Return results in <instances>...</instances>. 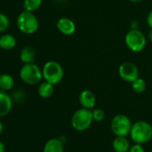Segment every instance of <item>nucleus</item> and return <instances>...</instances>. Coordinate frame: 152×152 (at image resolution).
Masks as SVG:
<instances>
[{"instance_id":"f257e3e1","label":"nucleus","mask_w":152,"mask_h":152,"mask_svg":"<svg viewBox=\"0 0 152 152\" xmlns=\"http://www.w3.org/2000/svg\"><path fill=\"white\" fill-rule=\"evenodd\" d=\"M130 137L134 143L145 144L152 139V125L146 121H137L132 124Z\"/></svg>"},{"instance_id":"f03ea898","label":"nucleus","mask_w":152,"mask_h":152,"mask_svg":"<svg viewBox=\"0 0 152 152\" xmlns=\"http://www.w3.org/2000/svg\"><path fill=\"white\" fill-rule=\"evenodd\" d=\"M20 78L28 85H36L43 79L42 69H40L35 63L23 64L20 69Z\"/></svg>"},{"instance_id":"7ed1b4c3","label":"nucleus","mask_w":152,"mask_h":152,"mask_svg":"<svg viewBox=\"0 0 152 152\" xmlns=\"http://www.w3.org/2000/svg\"><path fill=\"white\" fill-rule=\"evenodd\" d=\"M16 25L19 31L26 35L35 33L39 29V20L32 12L23 11L16 19Z\"/></svg>"},{"instance_id":"20e7f679","label":"nucleus","mask_w":152,"mask_h":152,"mask_svg":"<svg viewBox=\"0 0 152 152\" xmlns=\"http://www.w3.org/2000/svg\"><path fill=\"white\" fill-rule=\"evenodd\" d=\"M93 122L92 117V111L88 108H79L76 110L72 118H71V124L72 127L77 132H83L90 128Z\"/></svg>"},{"instance_id":"39448f33","label":"nucleus","mask_w":152,"mask_h":152,"mask_svg":"<svg viewBox=\"0 0 152 152\" xmlns=\"http://www.w3.org/2000/svg\"><path fill=\"white\" fill-rule=\"evenodd\" d=\"M43 79L53 85L58 84L64 78V69L56 61H48L42 67Z\"/></svg>"},{"instance_id":"423d86ee","label":"nucleus","mask_w":152,"mask_h":152,"mask_svg":"<svg viewBox=\"0 0 152 152\" xmlns=\"http://www.w3.org/2000/svg\"><path fill=\"white\" fill-rule=\"evenodd\" d=\"M125 44L127 48L134 52H141L147 44V37L139 29H131L125 35L124 38Z\"/></svg>"},{"instance_id":"0eeeda50","label":"nucleus","mask_w":152,"mask_h":152,"mask_svg":"<svg viewBox=\"0 0 152 152\" xmlns=\"http://www.w3.org/2000/svg\"><path fill=\"white\" fill-rule=\"evenodd\" d=\"M132 125V124L130 118L123 114H118L115 115L110 123L112 132L115 136H122V137H126L127 135L130 134Z\"/></svg>"},{"instance_id":"6e6552de","label":"nucleus","mask_w":152,"mask_h":152,"mask_svg":"<svg viewBox=\"0 0 152 152\" xmlns=\"http://www.w3.org/2000/svg\"><path fill=\"white\" fill-rule=\"evenodd\" d=\"M118 73L123 81L130 83L139 78V69L137 65L132 62H124L121 64L118 68Z\"/></svg>"},{"instance_id":"1a4fd4ad","label":"nucleus","mask_w":152,"mask_h":152,"mask_svg":"<svg viewBox=\"0 0 152 152\" xmlns=\"http://www.w3.org/2000/svg\"><path fill=\"white\" fill-rule=\"evenodd\" d=\"M56 25L57 30L65 36L72 35L76 31V25L74 22L70 18H66V17L59 18Z\"/></svg>"},{"instance_id":"9d476101","label":"nucleus","mask_w":152,"mask_h":152,"mask_svg":"<svg viewBox=\"0 0 152 152\" xmlns=\"http://www.w3.org/2000/svg\"><path fill=\"white\" fill-rule=\"evenodd\" d=\"M13 102V98L7 91H0V117H4L11 112Z\"/></svg>"},{"instance_id":"9b49d317","label":"nucleus","mask_w":152,"mask_h":152,"mask_svg":"<svg viewBox=\"0 0 152 152\" xmlns=\"http://www.w3.org/2000/svg\"><path fill=\"white\" fill-rule=\"evenodd\" d=\"M79 102L82 107L92 110L96 105L95 94L90 90H84L79 95Z\"/></svg>"},{"instance_id":"f8f14e48","label":"nucleus","mask_w":152,"mask_h":152,"mask_svg":"<svg viewBox=\"0 0 152 152\" xmlns=\"http://www.w3.org/2000/svg\"><path fill=\"white\" fill-rule=\"evenodd\" d=\"M64 142L60 138L49 139L44 145L43 152H64Z\"/></svg>"},{"instance_id":"ddd939ff","label":"nucleus","mask_w":152,"mask_h":152,"mask_svg":"<svg viewBox=\"0 0 152 152\" xmlns=\"http://www.w3.org/2000/svg\"><path fill=\"white\" fill-rule=\"evenodd\" d=\"M19 57L23 64H31L35 62L36 52L32 47L25 46L23 47L19 54Z\"/></svg>"},{"instance_id":"4468645a","label":"nucleus","mask_w":152,"mask_h":152,"mask_svg":"<svg viewBox=\"0 0 152 152\" xmlns=\"http://www.w3.org/2000/svg\"><path fill=\"white\" fill-rule=\"evenodd\" d=\"M112 148L115 152H128L131 147L126 137L116 136L112 142Z\"/></svg>"},{"instance_id":"2eb2a0df","label":"nucleus","mask_w":152,"mask_h":152,"mask_svg":"<svg viewBox=\"0 0 152 152\" xmlns=\"http://www.w3.org/2000/svg\"><path fill=\"white\" fill-rule=\"evenodd\" d=\"M16 39L12 34H4L0 37V48L4 50H12L16 46Z\"/></svg>"},{"instance_id":"dca6fc26","label":"nucleus","mask_w":152,"mask_h":152,"mask_svg":"<svg viewBox=\"0 0 152 152\" xmlns=\"http://www.w3.org/2000/svg\"><path fill=\"white\" fill-rule=\"evenodd\" d=\"M54 86L52 83L44 81L42 83H40V84L39 85L38 88V94L40 98L42 99H48L50 98L53 94H54Z\"/></svg>"},{"instance_id":"f3484780","label":"nucleus","mask_w":152,"mask_h":152,"mask_svg":"<svg viewBox=\"0 0 152 152\" xmlns=\"http://www.w3.org/2000/svg\"><path fill=\"white\" fill-rule=\"evenodd\" d=\"M15 87V79L9 73L0 74V90L3 91H11Z\"/></svg>"},{"instance_id":"a211bd4d","label":"nucleus","mask_w":152,"mask_h":152,"mask_svg":"<svg viewBox=\"0 0 152 152\" xmlns=\"http://www.w3.org/2000/svg\"><path fill=\"white\" fill-rule=\"evenodd\" d=\"M42 5V0H23V7L25 11L32 12L39 10Z\"/></svg>"},{"instance_id":"6ab92c4d","label":"nucleus","mask_w":152,"mask_h":152,"mask_svg":"<svg viewBox=\"0 0 152 152\" xmlns=\"http://www.w3.org/2000/svg\"><path fill=\"white\" fill-rule=\"evenodd\" d=\"M146 87H147L146 82L142 78H140V77L132 83V90L137 94L143 93L146 90Z\"/></svg>"},{"instance_id":"aec40b11","label":"nucleus","mask_w":152,"mask_h":152,"mask_svg":"<svg viewBox=\"0 0 152 152\" xmlns=\"http://www.w3.org/2000/svg\"><path fill=\"white\" fill-rule=\"evenodd\" d=\"M10 21L7 15L3 13H0V33L5 32L8 29Z\"/></svg>"},{"instance_id":"412c9836","label":"nucleus","mask_w":152,"mask_h":152,"mask_svg":"<svg viewBox=\"0 0 152 152\" xmlns=\"http://www.w3.org/2000/svg\"><path fill=\"white\" fill-rule=\"evenodd\" d=\"M92 111V117H93V121L95 122H101L104 120L106 114L105 111L101 108H94L91 110Z\"/></svg>"},{"instance_id":"4be33fe9","label":"nucleus","mask_w":152,"mask_h":152,"mask_svg":"<svg viewBox=\"0 0 152 152\" xmlns=\"http://www.w3.org/2000/svg\"><path fill=\"white\" fill-rule=\"evenodd\" d=\"M12 98H13V100L16 102H23L25 100L26 95H25V92H23L22 90H17L14 92Z\"/></svg>"},{"instance_id":"5701e85b","label":"nucleus","mask_w":152,"mask_h":152,"mask_svg":"<svg viewBox=\"0 0 152 152\" xmlns=\"http://www.w3.org/2000/svg\"><path fill=\"white\" fill-rule=\"evenodd\" d=\"M128 152H145L144 148L142 147V144H138V143H134V145H132Z\"/></svg>"},{"instance_id":"b1692460","label":"nucleus","mask_w":152,"mask_h":152,"mask_svg":"<svg viewBox=\"0 0 152 152\" xmlns=\"http://www.w3.org/2000/svg\"><path fill=\"white\" fill-rule=\"evenodd\" d=\"M147 24L149 29H152V10L147 15Z\"/></svg>"},{"instance_id":"393cba45","label":"nucleus","mask_w":152,"mask_h":152,"mask_svg":"<svg viewBox=\"0 0 152 152\" xmlns=\"http://www.w3.org/2000/svg\"><path fill=\"white\" fill-rule=\"evenodd\" d=\"M0 152H6V147L5 144L0 140Z\"/></svg>"},{"instance_id":"a878e982","label":"nucleus","mask_w":152,"mask_h":152,"mask_svg":"<svg viewBox=\"0 0 152 152\" xmlns=\"http://www.w3.org/2000/svg\"><path fill=\"white\" fill-rule=\"evenodd\" d=\"M147 39H148L149 41H152V29H149V31H148V32Z\"/></svg>"},{"instance_id":"bb28decb","label":"nucleus","mask_w":152,"mask_h":152,"mask_svg":"<svg viewBox=\"0 0 152 152\" xmlns=\"http://www.w3.org/2000/svg\"><path fill=\"white\" fill-rule=\"evenodd\" d=\"M131 29H138V22H132L131 24Z\"/></svg>"},{"instance_id":"cd10ccee","label":"nucleus","mask_w":152,"mask_h":152,"mask_svg":"<svg viewBox=\"0 0 152 152\" xmlns=\"http://www.w3.org/2000/svg\"><path fill=\"white\" fill-rule=\"evenodd\" d=\"M3 132H4V125H3L2 122L0 121V136H1V134L3 133Z\"/></svg>"},{"instance_id":"c85d7f7f","label":"nucleus","mask_w":152,"mask_h":152,"mask_svg":"<svg viewBox=\"0 0 152 152\" xmlns=\"http://www.w3.org/2000/svg\"><path fill=\"white\" fill-rule=\"evenodd\" d=\"M129 1L132 3H140V2L144 1V0H129Z\"/></svg>"},{"instance_id":"c756f323","label":"nucleus","mask_w":152,"mask_h":152,"mask_svg":"<svg viewBox=\"0 0 152 152\" xmlns=\"http://www.w3.org/2000/svg\"></svg>"},{"instance_id":"7c9ffc66","label":"nucleus","mask_w":152,"mask_h":152,"mask_svg":"<svg viewBox=\"0 0 152 152\" xmlns=\"http://www.w3.org/2000/svg\"><path fill=\"white\" fill-rule=\"evenodd\" d=\"M151 152H152V151H151Z\"/></svg>"}]
</instances>
